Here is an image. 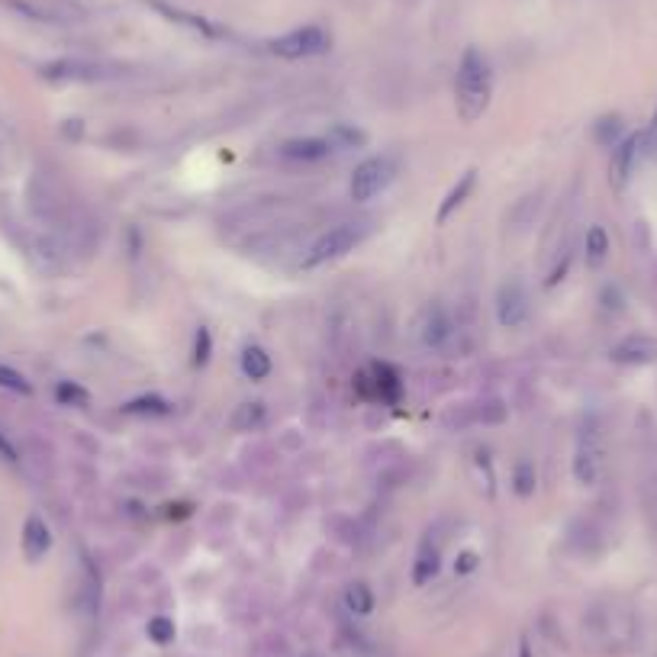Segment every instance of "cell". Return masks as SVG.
I'll return each instance as SVG.
<instances>
[{
	"label": "cell",
	"mask_w": 657,
	"mask_h": 657,
	"mask_svg": "<svg viewBox=\"0 0 657 657\" xmlns=\"http://www.w3.org/2000/svg\"><path fill=\"white\" fill-rule=\"evenodd\" d=\"M490 94H493V75H490L487 58L474 46L464 49L461 65H458V78H455V104H458L461 120L477 123L490 107Z\"/></svg>",
	"instance_id": "1"
},
{
	"label": "cell",
	"mask_w": 657,
	"mask_h": 657,
	"mask_svg": "<svg viewBox=\"0 0 657 657\" xmlns=\"http://www.w3.org/2000/svg\"><path fill=\"white\" fill-rule=\"evenodd\" d=\"M603 467H606V448H603V435L596 422H587L577 438V451H574V477L577 484L583 487H593L600 484L603 477Z\"/></svg>",
	"instance_id": "2"
},
{
	"label": "cell",
	"mask_w": 657,
	"mask_h": 657,
	"mask_svg": "<svg viewBox=\"0 0 657 657\" xmlns=\"http://www.w3.org/2000/svg\"><path fill=\"white\" fill-rule=\"evenodd\" d=\"M332 46V36L326 33L323 26H300V29H290V33L271 39V52L277 58H290V62H297V58H313V55H323L329 52Z\"/></svg>",
	"instance_id": "3"
},
{
	"label": "cell",
	"mask_w": 657,
	"mask_h": 657,
	"mask_svg": "<svg viewBox=\"0 0 657 657\" xmlns=\"http://www.w3.org/2000/svg\"><path fill=\"white\" fill-rule=\"evenodd\" d=\"M393 178H397V165H393V158L374 155V158H368V162H361V165L355 168L348 191H352V200L368 203V200H374L381 191H387Z\"/></svg>",
	"instance_id": "4"
},
{
	"label": "cell",
	"mask_w": 657,
	"mask_h": 657,
	"mask_svg": "<svg viewBox=\"0 0 657 657\" xmlns=\"http://www.w3.org/2000/svg\"><path fill=\"white\" fill-rule=\"evenodd\" d=\"M361 236L364 232L355 226V223H345V226H335V229H329L323 239H319L310 252H306V258H303V268H323V265H329V261H339V258H345L352 248L361 242Z\"/></svg>",
	"instance_id": "5"
},
{
	"label": "cell",
	"mask_w": 657,
	"mask_h": 657,
	"mask_svg": "<svg viewBox=\"0 0 657 657\" xmlns=\"http://www.w3.org/2000/svg\"><path fill=\"white\" fill-rule=\"evenodd\" d=\"M532 316V303H529V290L519 281V277H509V281L496 290V319L506 329H519L529 323Z\"/></svg>",
	"instance_id": "6"
},
{
	"label": "cell",
	"mask_w": 657,
	"mask_h": 657,
	"mask_svg": "<svg viewBox=\"0 0 657 657\" xmlns=\"http://www.w3.org/2000/svg\"><path fill=\"white\" fill-rule=\"evenodd\" d=\"M641 158V133L622 139L616 149H612V162H609V181L616 191H625V184L632 181L635 174V165Z\"/></svg>",
	"instance_id": "7"
},
{
	"label": "cell",
	"mask_w": 657,
	"mask_h": 657,
	"mask_svg": "<svg viewBox=\"0 0 657 657\" xmlns=\"http://www.w3.org/2000/svg\"><path fill=\"white\" fill-rule=\"evenodd\" d=\"M609 358L616 364H625V368H645V364L657 361V339H651V335H629L619 345H612Z\"/></svg>",
	"instance_id": "8"
},
{
	"label": "cell",
	"mask_w": 657,
	"mask_h": 657,
	"mask_svg": "<svg viewBox=\"0 0 657 657\" xmlns=\"http://www.w3.org/2000/svg\"><path fill=\"white\" fill-rule=\"evenodd\" d=\"M474 187H477V168H467L461 178L455 181V187L445 194V200L438 203V213H435V223L438 226H445L451 216H455L467 200H471V194H474Z\"/></svg>",
	"instance_id": "9"
},
{
	"label": "cell",
	"mask_w": 657,
	"mask_h": 657,
	"mask_svg": "<svg viewBox=\"0 0 657 657\" xmlns=\"http://www.w3.org/2000/svg\"><path fill=\"white\" fill-rule=\"evenodd\" d=\"M49 548H52V532H49L46 519L29 516L26 525H23V554H26V561L29 564L42 561L49 554Z\"/></svg>",
	"instance_id": "10"
},
{
	"label": "cell",
	"mask_w": 657,
	"mask_h": 657,
	"mask_svg": "<svg viewBox=\"0 0 657 657\" xmlns=\"http://www.w3.org/2000/svg\"><path fill=\"white\" fill-rule=\"evenodd\" d=\"M335 145L329 139H290L281 145V155L290 158V162H319V158H326Z\"/></svg>",
	"instance_id": "11"
},
{
	"label": "cell",
	"mask_w": 657,
	"mask_h": 657,
	"mask_svg": "<svg viewBox=\"0 0 657 657\" xmlns=\"http://www.w3.org/2000/svg\"><path fill=\"white\" fill-rule=\"evenodd\" d=\"M442 567V551L432 542V538H422L419 554H416V564H413V583L416 587H426V583L438 574Z\"/></svg>",
	"instance_id": "12"
},
{
	"label": "cell",
	"mask_w": 657,
	"mask_h": 657,
	"mask_svg": "<svg viewBox=\"0 0 657 657\" xmlns=\"http://www.w3.org/2000/svg\"><path fill=\"white\" fill-rule=\"evenodd\" d=\"M42 75L49 81H94L100 78V68L91 65V62H55V65H46L42 68Z\"/></svg>",
	"instance_id": "13"
},
{
	"label": "cell",
	"mask_w": 657,
	"mask_h": 657,
	"mask_svg": "<svg viewBox=\"0 0 657 657\" xmlns=\"http://www.w3.org/2000/svg\"><path fill=\"white\" fill-rule=\"evenodd\" d=\"M583 252H587V265L590 268H603L609 252H612L609 232L603 226H590L587 229V239H583Z\"/></svg>",
	"instance_id": "14"
},
{
	"label": "cell",
	"mask_w": 657,
	"mask_h": 657,
	"mask_svg": "<svg viewBox=\"0 0 657 657\" xmlns=\"http://www.w3.org/2000/svg\"><path fill=\"white\" fill-rule=\"evenodd\" d=\"M271 355L265 352L261 345H245L242 352V374L248 377V381H265V377L271 374Z\"/></svg>",
	"instance_id": "15"
},
{
	"label": "cell",
	"mask_w": 657,
	"mask_h": 657,
	"mask_svg": "<svg viewBox=\"0 0 657 657\" xmlns=\"http://www.w3.org/2000/svg\"><path fill=\"white\" fill-rule=\"evenodd\" d=\"M265 419H268V410H265V403H258V400H252V403H242V406H236V413H232V429L236 432H255V429H261L265 426Z\"/></svg>",
	"instance_id": "16"
},
{
	"label": "cell",
	"mask_w": 657,
	"mask_h": 657,
	"mask_svg": "<svg viewBox=\"0 0 657 657\" xmlns=\"http://www.w3.org/2000/svg\"><path fill=\"white\" fill-rule=\"evenodd\" d=\"M448 335H451L448 316L435 306V310L426 313V323H422V342H426L429 348H438V345H442V342L448 339Z\"/></svg>",
	"instance_id": "17"
},
{
	"label": "cell",
	"mask_w": 657,
	"mask_h": 657,
	"mask_svg": "<svg viewBox=\"0 0 657 657\" xmlns=\"http://www.w3.org/2000/svg\"><path fill=\"white\" fill-rule=\"evenodd\" d=\"M368 374L374 377V397H381V400H397L400 397V381H397V374L387 368V364H371Z\"/></svg>",
	"instance_id": "18"
},
{
	"label": "cell",
	"mask_w": 657,
	"mask_h": 657,
	"mask_svg": "<svg viewBox=\"0 0 657 657\" xmlns=\"http://www.w3.org/2000/svg\"><path fill=\"white\" fill-rule=\"evenodd\" d=\"M345 606L355 612V616H371L374 612V593L368 583H352L345 590Z\"/></svg>",
	"instance_id": "19"
},
{
	"label": "cell",
	"mask_w": 657,
	"mask_h": 657,
	"mask_svg": "<svg viewBox=\"0 0 657 657\" xmlns=\"http://www.w3.org/2000/svg\"><path fill=\"white\" fill-rule=\"evenodd\" d=\"M593 136H596V142H600V145H606V149H616V145L622 142V116L619 113L603 116V120L596 123Z\"/></svg>",
	"instance_id": "20"
},
{
	"label": "cell",
	"mask_w": 657,
	"mask_h": 657,
	"mask_svg": "<svg viewBox=\"0 0 657 657\" xmlns=\"http://www.w3.org/2000/svg\"><path fill=\"white\" fill-rule=\"evenodd\" d=\"M126 416H168L171 413V403L162 397H139V400H129L123 406Z\"/></svg>",
	"instance_id": "21"
},
{
	"label": "cell",
	"mask_w": 657,
	"mask_h": 657,
	"mask_svg": "<svg viewBox=\"0 0 657 657\" xmlns=\"http://www.w3.org/2000/svg\"><path fill=\"white\" fill-rule=\"evenodd\" d=\"M538 484V474H535V464L532 461H519L516 471H513V490L519 496H532Z\"/></svg>",
	"instance_id": "22"
},
{
	"label": "cell",
	"mask_w": 657,
	"mask_h": 657,
	"mask_svg": "<svg viewBox=\"0 0 657 657\" xmlns=\"http://www.w3.org/2000/svg\"><path fill=\"white\" fill-rule=\"evenodd\" d=\"M55 397H58V403H65V406H87L91 403V393H87L84 387H78V384H71V381L58 384Z\"/></svg>",
	"instance_id": "23"
},
{
	"label": "cell",
	"mask_w": 657,
	"mask_h": 657,
	"mask_svg": "<svg viewBox=\"0 0 657 657\" xmlns=\"http://www.w3.org/2000/svg\"><path fill=\"white\" fill-rule=\"evenodd\" d=\"M145 632H149V638L155 641V645H171L174 635H178V629H174V622L165 619V616L149 619V625H145Z\"/></svg>",
	"instance_id": "24"
},
{
	"label": "cell",
	"mask_w": 657,
	"mask_h": 657,
	"mask_svg": "<svg viewBox=\"0 0 657 657\" xmlns=\"http://www.w3.org/2000/svg\"><path fill=\"white\" fill-rule=\"evenodd\" d=\"M210 355H213V335L207 326H200L194 335V368H203V364L210 361Z\"/></svg>",
	"instance_id": "25"
},
{
	"label": "cell",
	"mask_w": 657,
	"mask_h": 657,
	"mask_svg": "<svg viewBox=\"0 0 657 657\" xmlns=\"http://www.w3.org/2000/svg\"><path fill=\"white\" fill-rule=\"evenodd\" d=\"M0 387L4 390H13V393H33V387H29V381L20 374V371H13V368H7V364H0Z\"/></svg>",
	"instance_id": "26"
},
{
	"label": "cell",
	"mask_w": 657,
	"mask_h": 657,
	"mask_svg": "<svg viewBox=\"0 0 657 657\" xmlns=\"http://www.w3.org/2000/svg\"><path fill=\"white\" fill-rule=\"evenodd\" d=\"M641 158H648V162H657V110L651 116L648 129L641 133Z\"/></svg>",
	"instance_id": "27"
},
{
	"label": "cell",
	"mask_w": 657,
	"mask_h": 657,
	"mask_svg": "<svg viewBox=\"0 0 657 657\" xmlns=\"http://www.w3.org/2000/svg\"><path fill=\"white\" fill-rule=\"evenodd\" d=\"M335 139H339L342 145H361V142H364V139H368V136H364V133H361V129H352V126H348V123H339V126H335V129H332V136H329V142H335Z\"/></svg>",
	"instance_id": "28"
},
{
	"label": "cell",
	"mask_w": 657,
	"mask_h": 657,
	"mask_svg": "<svg viewBox=\"0 0 657 657\" xmlns=\"http://www.w3.org/2000/svg\"><path fill=\"white\" fill-rule=\"evenodd\" d=\"M477 564H480V558L474 551H461L458 561H455V574H471V571H477Z\"/></svg>",
	"instance_id": "29"
},
{
	"label": "cell",
	"mask_w": 657,
	"mask_h": 657,
	"mask_svg": "<svg viewBox=\"0 0 657 657\" xmlns=\"http://www.w3.org/2000/svg\"><path fill=\"white\" fill-rule=\"evenodd\" d=\"M0 455H4L7 461H17V451H13L10 442H4V438H0Z\"/></svg>",
	"instance_id": "30"
}]
</instances>
